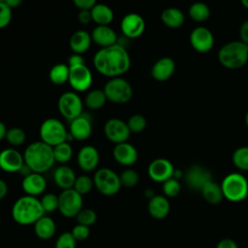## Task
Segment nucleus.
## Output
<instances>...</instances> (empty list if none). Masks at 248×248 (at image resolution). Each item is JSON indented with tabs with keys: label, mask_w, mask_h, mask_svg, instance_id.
<instances>
[{
	"label": "nucleus",
	"mask_w": 248,
	"mask_h": 248,
	"mask_svg": "<svg viewBox=\"0 0 248 248\" xmlns=\"http://www.w3.org/2000/svg\"><path fill=\"white\" fill-rule=\"evenodd\" d=\"M94 68L103 76L119 78L129 71L131 58L125 46L116 44L100 48L93 56Z\"/></svg>",
	"instance_id": "obj_1"
},
{
	"label": "nucleus",
	"mask_w": 248,
	"mask_h": 248,
	"mask_svg": "<svg viewBox=\"0 0 248 248\" xmlns=\"http://www.w3.org/2000/svg\"><path fill=\"white\" fill-rule=\"evenodd\" d=\"M23 158L33 172L41 174L49 170L55 163L53 147L42 140L30 143L24 150Z\"/></svg>",
	"instance_id": "obj_2"
},
{
	"label": "nucleus",
	"mask_w": 248,
	"mask_h": 248,
	"mask_svg": "<svg viewBox=\"0 0 248 248\" xmlns=\"http://www.w3.org/2000/svg\"><path fill=\"white\" fill-rule=\"evenodd\" d=\"M45 214L40 200L32 196L18 198L12 207L14 221L21 226L34 225Z\"/></svg>",
	"instance_id": "obj_3"
},
{
	"label": "nucleus",
	"mask_w": 248,
	"mask_h": 248,
	"mask_svg": "<svg viewBox=\"0 0 248 248\" xmlns=\"http://www.w3.org/2000/svg\"><path fill=\"white\" fill-rule=\"evenodd\" d=\"M218 60L227 69H240L248 61V47L240 41L227 43L219 49Z\"/></svg>",
	"instance_id": "obj_4"
},
{
	"label": "nucleus",
	"mask_w": 248,
	"mask_h": 248,
	"mask_svg": "<svg viewBox=\"0 0 248 248\" xmlns=\"http://www.w3.org/2000/svg\"><path fill=\"white\" fill-rule=\"evenodd\" d=\"M224 198L232 202H238L247 198L248 181L239 172H232L225 176L221 183Z\"/></svg>",
	"instance_id": "obj_5"
},
{
	"label": "nucleus",
	"mask_w": 248,
	"mask_h": 248,
	"mask_svg": "<svg viewBox=\"0 0 248 248\" xmlns=\"http://www.w3.org/2000/svg\"><path fill=\"white\" fill-rule=\"evenodd\" d=\"M41 140L51 147L67 141L68 132L65 125L57 118H47L40 126Z\"/></svg>",
	"instance_id": "obj_6"
},
{
	"label": "nucleus",
	"mask_w": 248,
	"mask_h": 248,
	"mask_svg": "<svg viewBox=\"0 0 248 248\" xmlns=\"http://www.w3.org/2000/svg\"><path fill=\"white\" fill-rule=\"evenodd\" d=\"M94 187L104 196H114L116 195L122 185L120 182L119 175L108 168H101L96 170L93 176Z\"/></svg>",
	"instance_id": "obj_7"
},
{
	"label": "nucleus",
	"mask_w": 248,
	"mask_h": 248,
	"mask_svg": "<svg viewBox=\"0 0 248 248\" xmlns=\"http://www.w3.org/2000/svg\"><path fill=\"white\" fill-rule=\"evenodd\" d=\"M103 90L108 101L114 104H126L133 97V88L131 84L120 77L109 78Z\"/></svg>",
	"instance_id": "obj_8"
},
{
	"label": "nucleus",
	"mask_w": 248,
	"mask_h": 248,
	"mask_svg": "<svg viewBox=\"0 0 248 248\" xmlns=\"http://www.w3.org/2000/svg\"><path fill=\"white\" fill-rule=\"evenodd\" d=\"M83 200L76 190H63L58 196V210L66 218H74L82 209Z\"/></svg>",
	"instance_id": "obj_9"
},
{
	"label": "nucleus",
	"mask_w": 248,
	"mask_h": 248,
	"mask_svg": "<svg viewBox=\"0 0 248 248\" xmlns=\"http://www.w3.org/2000/svg\"><path fill=\"white\" fill-rule=\"evenodd\" d=\"M57 106L61 115L69 121L82 114L83 103L78 94L75 91L64 92L59 97Z\"/></svg>",
	"instance_id": "obj_10"
},
{
	"label": "nucleus",
	"mask_w": 248,
	"mask_h": 248,
	"mask_svg": "<svg viewBox=\"0 0 248 248\" xmlns=\"http://www.w3.org/2000/svg\"><path fill=\"white\" fill-rule=\"evenodd\" d=\"M92 81V73L85 64L70 67L68 82L75 92L87 91L90 88Z\"/></svg>",
	"instance_id": "obj_11"
},
{
	"label": "nucleus",
	"mask_w": 248,
	"mask_h": 248,
	"mask_svg": "<svg viewBox=\"0 0 248 248\" xmlns=\"http://www.w3.org/2000/svg\"><path fill=\"white\" fill-rule=\"evenodd\" d=\"M104 133L107 139L114 144L127 141L131 135L127 123L119 118L108 119L105 123Z\"/></svg>",
	"instance_id": "obj_12"
},
{
	"label": "nucleus",
	"mask_w": 248,
	"mask_h": 248,
	"mask_svg": "<svg viewBox=\"0 0 248 248\" xmlns=\"http://www.w3.org/2000/svg\"><path fill=\"white\" fill-rule=\"evenodd\" d=\"M212 180V174L208 169L201 165L191 166L185 173V182L193 191H200L209 181Z\"/></svg>",
	"instance_id": "obj_13"
},
{
	"label": "nucleus",
	"mask_w": 248,
	"mask_h": 248,
	"mask_svg": "<svg viewBox=\"0 0 248 248\" xmlns=\"http://www.w3.org/2000/svg\"><path fill=\"white\" fill-rule=\"evenodd\" d=\"M189 39L192 47L201 53H205L211 50L214 46L213 34L208 28L203 26L194 28Z\"/></svg>",
	"instance_id": "obj_14"
},
{
	"label": "nucleus",
	"mask_w": 248,
	"mask_h": 248,
	"mask_svg": "<svg viewBox=\"0 0 248 248\" xmlns=\"http://www.w3.org/2000/svg\"><path fill=\"white\" fill-rule=\"evenodd\" d=\"M120 29L123 35L128 39H136L142 35L145 29V21L141 16L136 13H130L123 16Z\"/></svg>",
	"instance_id": "obj_15"
},
{
	"label": "nucleus",
	"mask_w": 248,
	"mask_h": 248,
	"mask_svg": "<svg viewBox=\"0 0 248 248\" xmlns=\"http://www.w3.org/2000/svg\"><path fill=\"white\" fill-rule=\"evenodd\" d=\"M174 168L170 161L165 158H158L153 160L147 169L148 176L155 182L164 183L172 177Z\"/></svg>",
	"instance_id": "obj_16"
},
{
	"label": "nucleus",
	"mask_w": 248,
	"mask_h": 248,
	"mask_svg": "<svg viewBox=\"0 0 248 248\" xmlns=\"http://www.w3.org/2000/svg\"><path fill=\"white\" fill-rule=\"evenodd\" d=\"M24 165L23 154L15 148H6L0 152V169L9 173L18 172Z\"/></svg>",
	"instance_id": "obj_17"
},
{
	"label": "nucleus",
	"mask_w": 248,
	"mask_h": 248,
	"mask_svg": "<svg viewBox=\"0 0 248 248\" xmlns=\"http://www.w3.org/2000/svg\"><path fill=\"white\" fill-rule=\"evenodd\" d=\"M77 162L79 169L83 171H93L97 169L100 162L99 151L93 145H84L78 153Z\"/></svg>",
	"instance_id": "obj_18"
},
{
	"label": "nucleus",
	"mask_w": 248,
	"mask_h": 248,
	"mask_svg": "<svg viewBox=\"0 0 248 248\" xmlns=\"http://www.w3.org/2000/svg\"><path fill=\"white\" fill-rule=\"evenodd\" d=\"M114 160L121 166H133L138 161V150L128 141L115 144L112 150Z\"/></svg>",
	"instance_id": "obj_19"
},
{
	"label": "nucleus",
	"mask_w": 248,
	"mask_h": 248,
	"mask_svg": "<svg viewBox=\"0 0 248 248\" xmlns=\"http://www.w3.org/2000/svg\"><path fill=\"white\" fill-rule=\"evenodd\" d=\"M69 133L77 140H85L92 134V122L85 114H81L70 121Z\"/></svg>",
	"instance_id": "obj_20"
},
{
	"label": "nucleus",
	"mask_w": 248,
	"mask_h": 248,
	"mask_svg": "<svg viewBox=\"0 0 248 248\" xmlns=\"http://www.w3.org/2000/svg\"><path fill=\"white\" fill-rule=\"evenodd\" d=\"M91 39L101 48L117 44V34L109 25H97L91 32Z\"/></svg>",
	"instance_id": "obj_21"
},
{
	"label": "nucleus",
	"mask_w": 248,
	"mask_h": 248,
	"mask_svg": "<svg viewBox=\"0 0 248 248\" xmlns=\"http://www.w3.org/2000/svg\"><path fill=\"white\" fill-rule=\"evenodd\" d=\"M21 187L27 196L36 197L43 194L46 189V180L43 174L32 172L22 178Z\"/></svg>",
	"instance_id": "obj_22"
},
{
	"label": "nucleus",
	"mask_w": 248,
	"mask_h": 248,
	"mask_svg": "<svg viewBox=\"0 0 248 248\" xmlns=\"http://www.w3.org/2000/svg\"><path fill=\"white\" fill-rule=\"evenodd\" d=\"M175 62L170 57H163L157 60L151 68V76L157 81H166L173 75Z\"/></svg>",
	"instance_id": "obj_23"
},
{
	"label": "nucleus",
	"mask_w": 248,
	"mask_h": 248,
	"mask_svg": "<svg viewBox=\"0 0 248 248\" xmlns=\"http://www.w3.org/2000/svg\"><path fill=\"white\" fill-rule=\"evenodd\" d=\"M147 210L152 218L162 220L169 215L170 204L167 197L163 195H155L148 201Z\"/></svg>",
	"instance_id": "obj_24"
},
{
	"label": "nucleus",
	"mask_w": 248,
	"mask_h": 248,
	"mask_svg": "<svg viewBox=\"0 0 248 248\" xmlns=\"http://www.w3.org/2000/svg\"><path fill=\"white\" fill-rule=\"evenodd\" d=\"M77 176L75 171L66 165H61L55 169L53 172V180L55 184L63 190L74 188Z\"/></svg>",
	"instance_id": "obj_25"
},
{
	"label": "nucleus",
	"mask_w": 248,
	"mask_h": 248,
	"mask_svg": "<svg viewBox=\"0 0 248 248\" xmlns=\"http://www.w3.org/2000/svg\"><path fill=\"white\" fill-rule=\"evenodd\" d=\"M91 42V35L87 31L78 30L72 34L69 41V46L74 53L81 55L89 49Z\"/></svg>",
	"instance_id": "obj_26"
},
{
	"label": "nucleus",
	"mask_w": 248,
	"mask_h": 248,
	"mask_svg": "<svg viewBox=\"0 0 248 248\" xmlns=\"http://www.w3.org/2000/svg\"><path fill=\"white\" fill-rule=\"evenodd\" d=\"M55 222L49 216L44 215L34 224V232L37 237L42 240H48L52 238L55 234Z\"/></svg>",
	"instance_id": "obj_27"
},
{
	"label": "nucleus",
	"mask_w": 248,
	"mask_h": 248,
	"mask_svg": "<svg viewBox=\"0 0 248 248\" xmlns=\"http://www.w3.org/2000/svg\"><path fill=\"white\" fill-rule=\"evenodd\" d=\"M92 21L97 25H109L113 20L114 14L112 10L105 4H97L90 11Z\"/></svg>",
	"instance_id": "obj_28"
},
{
	"label": "nucleus",
	"mask_w": 248,
	"mask_h": 248,
	"mask_svg": "<svg viewBox=\"0 0 248 248\" xmlns=\"http://www.w3.org/2000/svg\"><path fill=\"white\" fill-rule=\"evenodd\" d=\"M162 22L170 28H178L183 25L185 16L181 10L170 7L165 9L161 14Z\"/></svg>",
	"instance_id": "obj_29"
},
{
	"label": "nucleus",
	"mask_w": 248,
	"mask_h": 248,
	"mask_svg": "<svg viewBox=\"0 0 248 248\" xmlns=\"http://www.w3.org/2000/svg\"><path fill=\"white\" fill-rule=\"evenodd\" d=\"M202 198L210 204H218L224 199L221 185L217 184L213 180L207 182L201 190Z\"/></svg>",
	"instance_id": "obj_30"
},
{
	"label": "nucleus",
	"mask_w": 248,
	"mask_h": 248,
	"mask_svg": "<svg viewBox=\"0 0 248 248\" xmlns=\"http://www.w3.org/2000/svg\"><path fill=\"white\" fill-rule=\"evenodd\" d=\"M69 75H70V67L68 66V64L59 63L54 65L49 70L48 78L53 84L61 85L68 82Z\"/></svg>",
	"instance_id": "obj_31"
},
{
	"label": "nucleus",
	"mask_w": 248,
	"mask_h": 248,
	"mask_svg": "<svg viewBox=\"0 0 248 248\" xmlns=\"http://www.w3.org/2000/svg\"><path fill=\"white\" fill-rule=\"evenodd\" d=\"M108 99L105 95L104 90L102 89H94L89 91L84 99L85 106L91 110H97L102 108L107 103Z\"/></svg>",
	"instance_id": "obj_32"
},
{
	"label": "nucleus",
	"mask_w": 248,
	"mask_h": 248,
	"mask_svg": "<svg viewBox=\"0 0 248 248\" xmlns=\"http://www.w3.org/2000/svg\"><path fill=\"white\" fill-rule=\"evenodd\" d=\"M189 16L197 22L205 21L210 16V8L202 2L194 3L189 8Z\"/></svg>",
	"instance_id": "obj_33"
},
{
	"label": "nucleus",
	"mask_w": 248,
	"mask_h": 248,
	"mask_svg": "<svg viewBox=\"0 0 248 248\" xmlns=\"http://www.w3.org/2000/svg\"><path fill=\"white\" fill-rule=\"evenodd\" d=\"M53 154L55 162L65 165L73 157V148L68 141H64L53 147Z\"/></svg>",
	"instance_id": "obj_34"
},
{
	"label": "nucleus",
	"mask_w": 248,
	"mask_h": 248,
	"mask_svg": "<svg viewBox=\"0 0 248 248\" xmlns=\"http://www.w3.org/2000/svg\"><path fill=\"white\" fill-rule=\"evenodd\" d=\"M232 163L240 170H248V146H240L232 154Z\"/></svg>",
	"instance_id": "obj_35"
},
{
	"label": "nucleus",
	"mask_w": 248,
	"mask_h": 248,
	"mask_svg": "<svg viewBox=\"0 0 248 248\" xmlns=\"http://www.w3.org/2000/svg\"><path fill=\"white\" fill-rule=\"evenodd\" d=\"M94 187V182L93 178L89 177L88 175H79L77 177L76 182L74 184V190H76L79 195L83 196L88 194L92 188Z\"/></svg>",
	"instance_id": "obj_36"
},
{
	"label": "nucleus",
	"mask_w": 248,
	"mask_h": 248,
	"mask_svg": "<svg viewBox=\"0 0 248 248\" xmlns=\"http://www.w3.org/2000/svg\"><path fill=\"white\" fill-rule=\"evenodd\" d=\"M5 139L11 145L19 146L25 141L26 135H25V132L22 129L17 128V127H14V128L8 129Z\"/></svg>",
	"instance_id": "obj_37"
},
{
	"label": "nucleus",
	"mask_w": 248,
	"mask_h": 248,
	"mask_svg": "<svg viewBox=\"0 0 248 248\" xmlns=\"http://www.w3.org/2000/svg\"><path fill=\"white\" fill-rule=\"evenodd\" d=\"M126 123L128 125L130 132L134 134L141 133L145 129L147 124L145 117L142 114H139V113L131 115Z\"/></svg>",
	"instance_id": "obj_38"
},
{
	"label": "nucleus",
	"mask_w": 248,
	"mask_h": 248,
	"mask_svg": "<svg viewBox=\"0 0 248 248\" xmlns=\"http://www.w3.org/2000/svg\"><path fill=\"white\" fill-rule=\"evenodd\" d=\"M121 185L126 188H133L135 187L140 180L139 173L133 169H127L121 172L119 175Z\"/></svg>",
	"instance_id": "obj_39"
},
{
	"label": "nucleus",
	"mask_w": 248,
	"mask_h": 248,
	"mask_svg": "<svg viewBox=\"0 0 248 248\" xmlns=\"http://www.w3.org/2000/svg\"><path fill=\"white\" fill-rule=\"evenodd\" d=\"M78 224L90 227L97 221V213L91 208H82L76 216Z\"/></svg>",
	"instance_id": "obj_40"
},
{
	"label": "nucleus",
	"mask_w": 248,
	"mask_h": 248,
	"mask_svg": "<svg viewBox=\"0 0 248 248\" xmlns=\"http://www.w3.org/2000/svg\"><path fill=\"white\" fill-rule=\"evenodd\" d=\"M40 202L45 213H50L58 209V196L53 193L45 194Z\"/></svg>",
	"instance_id": "obj_41"
},
{
	"label": "nucleus",
	"mask_w": 248,
	"mask_h": 248,
	"mask_svg": "<svg viewBox=\"0 0 248 248\" xmlns=\"http://www.w3.org/2000/svg\"><path fill=\"white\" fill-rule=\"evenodd\" d=\"M163 193L164 196L167 198H174L176 197L180 192V183L179 180L174 178H170L169 180L165 181L163 183Z\"/></svg>",
	"instance_id": "obj_42"
},
{
	"label": "nucleus",
	"mask_w": 248,
	"mask_h": 248,
	"mask_svg": "<svg viewBox=\"0 0 248 248\" xmlns=\"http://www.w3.org/2000/svg\"><path fill=\"white\" fill-rule=\"evenodd\" d=\"M77 241L70 232H62L56 239L54 248H76Z\"/></svg>",
	"instance_id": "obj_43"
},
{
	"label": "nucleus",
	"mask_w": 248,
	"mask_h": 248,
	"mask_svg": "<svg viewBox=\"0 0 248 248\" xmlns=\"http://www.w3.org/2000/svg\"><path fill=\"white\" fill-rule=\"evenodd\" d=\"M12 9H10L4 0H0V29L8 26L12 20Z\"/></svg>",
	"instance_id": "obj_44"
},
{
	"label": "nucleus",
	"mask_w": 248,
	"mask_h": 248,
	"mask_svg": "<svg viewBox=\"0 0 248 248\" xmlns=\"http://www.w3.org/2000/svg\"><path fill=\"white\" fill-rule=\"evenodd\" d=\"M72 233V235L74 236V238L76 239V241H82L88 238L89 234H90V229L89 227L80 225V224H77L76 226L73 227L72 231L70 232Z\"/></svg>",
	"instance_id": "obj_45"
},
{
	"label": "nucleus",
	"mask_w": 248,
	"mask_h": 248,
	"mask_svg": "<svg viewBox=\"0 0 248 248\" xmlns=\"http://www.w3.org/2000/svg\"><path fill=\"white\" fill-rule=\"evenodd\" d=\"M73 3L79 11H91L96 5L94 0H74Z\"/></svg>",
	"instance_id": "obj_46"
},
{
	"label": "nucleus",
	"mask_w": 248,
	"mask_h": 248,
	"mask_svg": "<svg viewBox=\"0 0 248 248\" xmlns=\"http://www.w3.org/2000/svg\"><path fill=\"white\" fill-rule=\"evenodd\" d=\"M239 38L241 43L245 44L246 46L248 45V20L241 23L239 27Z\"/></svg>",
	"instance_id": "obj_47"
},
{
	"label": "nucleus",
	"mask_w": 248,
	"mask_h": 248,
	"mask_svg": "<svg viewBox=\"0 0 248 248\" xmlns=\"http://www.w3.org/2000/svg\"><path fill=\"white\" fill-rule=\"evenodd\" d=\"M215 248H238V245L232 238H223L216 244Z\"/></svg>",
	"instance_id": "obj_48"
},
{
	"label": "nucleus",
	"mask_w": 248,
	"mask_h": 248,
	"mask_svg": "<svg viewBox=\"0 0 248 248\" xmlns=\"http://www.w3.org/2000/svg\"><path fill=\"white\" fill-rule=\"evenodd\" d=\"M78 20L81 24H88L90 21H92V16L90 11H79L78 14Z\"/></svg>",
	"instance_id": "obj_49"
},
{
	"label": "nucleus",
	"mask_w": 248,
	"mask_h": 248,
	"mask_svg": "<svg viewBox=\"0 0 248 248\" xmlns=\"http://www.w3.org/2000/svg\"><path fill=\"white\" fill-rule=\"evenodd\" d=\"M82 64H84V58H83L82 55L74 53L69 57V60H68V66L69 67L78 66V65H82Z\"/></svg>",
	"instance_id": "obj_50"
},
{
	"label": "nucleus",
	"mask_w": 248,
	"mask_h": 248,
	"mask_svg": "<svg viewBox=\"0 0 248 248\" xmlns=\"http://www.w3.org/2000/svg\"><path fill=\"white\" fill-rule=\"evenodd\" d=\"M8 194V185L7 183L0 178V201L6 197Z\"/></svg>",
	"instance_id": "obj_51"
},
{
	"label": "nucleus",
	"mask_w": 248,
	"mask_h": 248,
	"mask_svg": "<svg viewBox=\"0 0 248 248\" xmlns=\"http://www.w3.org/2000/svg\"><path fill=\"white\" fill-rule=\"evenodd\" d=\"M33 171H32V170L24 163V165L22 166V168L20 169V170L18 171V173L22 176V178H24V177H26V176H28L29 174H31Z\"/></svg>",
	"instance_id": "obj_52"
},
{
	"label": "nucleus",
	"mask_w": 248,
	"mask_h": 248,
	"mask_svg": "<svg viewBox=\"0 0 248 248\" xmlns=\"http://www.w3.org/2000/svg\"><path fill=\"white\" fill-rule=\"evenodd\" d=\"M6 3V5L10 8V9H16L18 6H20L21 4V0H5L4 1Z\"/></svg>",
	"instance_id": "obj_53"
},
{
	"label": "nucleus",
	"mask_w": 248,
	"mask_h": 248,
	"mask_svg": "<svg viewBox=\"0 0 248 248\" xmlns=\"http://www.w3.org/2000/svg\"><path fill=\"white\" fill-rule=\"evenodd\" d=\"M7 131L8 129L6 128V125L2 121H0V141L6 138Z\"/></svg>",
	"instance_id": "obj_54"
},
{
	"label": "nucleus",
	"mask_w": 248,
	"mask_h": 248,
	"mask_svg": "<svg viewBox=\"0 0 248 248\" xmlns=\"http://www.w3.org/2000/svg\"><path fill=\"white\" fill-rule=\"evenodd\" d=\"M183 176H184V174H183V172H182L181 170H179V169H174L173 174H172V178L179 180V179L182 178Z\"/></svg>",
	"instance_id": "obj_55"
},
{
	"label": "nucleus",
	"mask_w": 248,
	"mask_h": 248,
	"mask_svg": "<svg viewBox=\"0 0 248 248\" xmlns=\"http://www.w3.org/2000/svg\"><path fill=\"white\" fill-rule=\"evenodd\" d=\"M144 196H145L148 200H150V199H152V198L155 196V193H154V191H153L152 189L148 188V189H146V190L144 191Z\"/></svg>",
	"instance_id": "obj_56"
},
{
	"label": "nucleus",
	"mask_w": 248,
	"mask_h": 248,
	"mask_svg": "<svg viewBox=\"0 0 248 248\" xmlns=\"http://www.w3.org/2000/svg\"><path fill=\"white\" fill-rule=\"evenodd\" d=\"M241 4L243 5L244 8H246L248 10V0H242L241 1Z\"/></svg>",
	"instance_id": "obj_57"
},
{
	"label": "nucleus",
	"mask_w": 248,
	"mask_h": 248,
	"mask_svg": "<svg viewBox=\"0 0 248 248\" xmlns=\"http://www.w3.org/2000/svg\"><path fill=\"white\" fill-rule=\"evenodd\" d=\"M245 124H246V126L248 127V111H247L246 114H245Z\"/></svg>",
	"instance_id": "obj_58"
},
{
	"label": "nucleus",
	"mask_w": 248,
	"mask_h": 248,
	"mask_svg": "<svg viewBox=\"0 0 248 248\" xmlns=\"http://www.w3.org/2000/svg\"><path fill=\"white\" fill-rule=\"evenodd\" d=\"M247 197H248V188H247Z\"/></svg>",
	"instance_id": "obj_59"
}]
</instances>
